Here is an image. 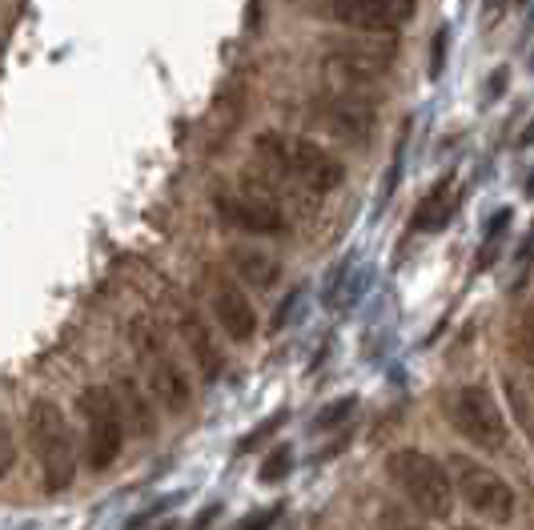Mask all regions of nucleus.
<instances>
[{"mask_svg":"<svg viewBox=\"0 0 534 530\" xmlns=\"http://www.w3.org/2000/svg\"><path fill=\"white\" fill-rule=\"evenodd\" d=\"M253 153L261 165L278 169L282 177H290L294 185H302L314 197H326L334 189H342L346 181V165L318 141L302 137V133H286V129H265L253 137Z\"/></svg>","mask_w":534,"mask_h":530,"instance_id":"nucleus-1","label":"nucleus"},{"mask_svg":"<svg viewBox=\"0 0 534 530\" xmlns=\"http://www.w3.org/2000/svg\"><path fill=\"white\" fill-rule=\"evenodd\" d=\"M125 338H129V350H133V358H137V366H141V378H145L149 394H153L169 414L189 410V402H193V382H189L181 358L173 354L165 330H161L149 314H137V318H129Z\"/></svg>","mask_w":534,"mask_h":530,"instance_id":"nucleus-2","label":"nucleus"},{"mask_svg":"<svg viewBox=\"0 0 534 530\" xmlns=\"http://www.w3.org/2000/svg\"><path fill=\"white\" fill-rule=\"evenodd\" d=\"M386 478L422 518H450L458 490H454L450 466L438 462L434 454L418 446H398L386 454Z\"/></svg>","mask_w":534,"mask_h":530,"instance_id":"nucleus-3","label":"nucleus"},{"mask_svg":"<svg viewBox=\"0 0 534 530\" xmlns=\"http://www.w3.org/2000/svg\"><path fill=\"white\" fill-rule=\"evenodd\" d=\"M29 446L41 466V486L49 494H61L77 482V454H73V434L65 422V410L53 398H37L29 406Z\"/></svg>","mask_w":534,"mask_h":530,"instance_id":"nucleus-4","label":"nucleus"},{"mask_svg":"<svg viewBox=\"0 0 534 530\" xmlns=\"http://www.w3.org/2000/svg\"><path fill=\"white\" fill-rule=\"evenodd\" d=\"M446 422L454 426L458 438H466L470 446H478V450H486V454L506 450V438H510V430H506V410H502L498 398H494L486 386H478V382L450 390V398H446Z\"/></svg>","mask_w":534,"mask_h":530,"instance_id":"nucleus-5","label":"nucleus"},{"mask_svg":"<svg viewBox=\"0 0 534 530\" xmlns=\"http://www.w3.org/2000/svg\"><path fill=\"white\" fill-rule=\"evenodd\" d=\"M446 466H450V478H454L458 498H462L478 518L498 522V526L514 522V514H518V494H514V486H510L494 466L478 462L474 454H450Z\"/></svg>","mask_w":534,"mask_h":530,"instance_id":"nucleus-6","label":"nucleus"},{"mask_svg":"<svg viewBox=\"0 0 534 530\" xmlns=\"http://www.w3.org/2000/svg\"><path fill=\"white\" fill-rule=\"evenodd\" d=\"M77 414L85 422V450H89V466L101 474L121 458L125 446V414L113 398V386H85L77 394Z\"/></svg>","mask_w":534,"mask_h":530,"instance_id":"nucleus-7","label":"nucleus"},{"mask_svg":"<svg viewBox=\"0 0 534 530\" xmlns=\"http://www.w3.org/2000/svg\"><path fill=\"white\" fill-rule=\"evenodd\" d=\"M314 17L358 37H394L418 17V0H318Z\"/></svg>","mask_w":534,"mask_h":530,"instance_id":"nucleus-8","label":"nucleus"},{"mask_svg":"<svg viewBox=\"0 0 534 530\" xmlns=\"http://www.w3.org/2000/svg\"><path fill=\"white\" fill-rule=\"evenodd\" d=\"M213 209L225 225L249 233V237H274V241H286L294 233V221L290 213H282L278 205H270L265 197L241 189V185H217L213 189Z\"/></svg>","mask_w":534,"mask_h":530,"instance_id":"nucleus-9","label":"nucleus"},{"mask_svg":"<svg viewBox=\"0 0 534 530\" xmlns=\"http://www.w3.org/2000/svg\"><path fill=\"white\" fill-rule=\"evenodd\" d=\"M398 61V45L394 41H378V37H362V41H334L326 49V73L342 85H378Z\"/></svg>","mask_w":534,"mask_h":530,"instance_id":"nucleus-10","label":"nucleus"},{"mask_svg":"<svg viewBox=\"0 0 534 530\" xmlns=\"http://www.w3.org/2000/svg\"><path fill=\"white\" fill-rule=\"evenodd\" d=\"M205 282V298H209V314L217 318V326L233 338V342H253L257 338V310L245 294V286L233 278V270L225 265H205L201 270Z\"/></svg>","mask_w":534,"mask_h":530,"instance_id":"nucleus-11","label":"nucleus"},{"mask_svg":"<svg viewBox=\"0 0 534 530\" xmlns=\"http://www.w3.org/2000/svg\"><path fill=\"white\" fill-rule=\"evenodd\" d=\"M310 117L326 133H334V137H342L350 145H366L374 137V125H378V113L366 101H358L354 93H322L310 105Z\"/></svg>","mask_w":534,"mask_h":530,"instance_id":"nucleus-12","label":"nucleus"},{"mask_svg":"<svg viewBox=\"0 0 534 530\" xmlns=\"http://www.w3.org/2000/svg\"><path fill=\"white\" fill-rule=\"evenodd\" d=\"M173 326H177V338H181V346H185V350H189V358L197 362V370H201V382H213V378L225 370V354L217 350V342H213L209 326L201 322V314H197L189 302L173 298Z\"/></svg>","mask_w":534,"mask_h":530,"instance_id":"nucleus-13","label":"nucleus"},{"mask_svg":"<svg viewBox=\"0 0 534 530\" xmlns=\"http://www.w3.org/2000/svg\"><path fill=\"white\" fill-rule=\"evenodd\" d=\"M229 270L249 290H274L282 282V261L257 245H229Z\"/></svg>","mask_w":534,"mask_h":530,"instance_id":"nucleus-14","label":"nucleus"},{"mask_svg":"<svg viewBox=\"0 0 534 530\" xmlns=\"http://www.w3.org/2000/svg\"><path fill=\"white\" fill-rule=\"evenodd\" d=\"M454 209H458V189H454V173H450V177H442V181L418 201V209H414V217H410V229H414V233H438V229L450 225Z\"/></svg>","mask_w":534,"mask_h":530,"instance_id":"nucleus-15","label":"nucleus"},{"mask_svg":"<svg viewBox=\"0 0 534 530\" xmlns=\"http://www.w3.org/2000/svg\"><path fill=\"white\" fill-rule=\"evenodd\" d=\"M113 398L125 414V426L141 438H149L157 430V418H153V406H149V394L137 386V378H117L113 382Z\"/></svg>","mask_w":534,"mask_h":530,"instance_id":"nucleus-16","label":"nucleus"},{"mask_svg":"<svg viewBox=\"0 0 534 530\" xmlns=\"http://www.w3.org/2000/svg\"><path fill=\"white\" fill-rule=\"evenodd\" d=\"M502 394H506V410L514 414V422L522 426V434H526L530 446H534V374L522 378V374L506 370V374H502Z\"/></svg>","mask_w":534,"mask_h":530,"instance_id":"nucleus-17","label":"nucleus"},{"mask_svg":"<svg viewBox=\"0 0 534 530\" xmlns=\"http://www.w3.org/2000/svg\"><path fill=\"white\" fill-rule=\"evenodd\" d=\"M354 406H358V398L354 394H346V398H338V402H330L318 418H314V430H334V426H342L350 414H354Z\"/></svg>","mask_w":534,"mask_h":530,"instance_id":"nucleus-18","label":"nucleus"},{"mask_svg":"<svg viewBox=\"0 0 534 530\" xmlns=\"http://www.w3.org/2000/svg\"><path fill=\"white\" fill-rule=\"evenodd\" d=\"M290 466H294V450L290 446H278L270 458L261 462V482H282L290 474Z\"/></svg>","mask_w":534,"mask_h":530,"instance_id":"nucleus-19","label":"nucleus"},{"mask_svg":"<svg viewBox=\"0 0 534 530\" xmlns=\"http://www.w3.org/2000/svg\"><path fill=\"white\" fill-rule=\"evenodd\" d=\"M282 422H286V414H274L270 422H257V426H253V430H249V434L237 442V454H249V450H257L265 438H274V434L282 430Z\"/></svg>","mask_w":534,"mask_h":530,"instance_id":"nucleus-20","label":"nucleus"},{"mask_svg":"<svg viewBox=\"0 0 534 530\" xmlns=\"http://www.w3.org/2000/svg\"><path fill=\"white\" fill-rule=\"evenodd\" d=\"M13 466H17V438H13L9 418L0 414V478H5Z\"/></svg>","mask_w":534,"mask_h":530,"instance_id":"nucleus-21","label":"nucleus"},{"mask_svg":"<svg viewBox=\"0 0 534 530\" xmlns=\"http://www.w3.org/2000/svg\"><path fill=\"white\" fill-rule=\"evenodd\" d=\"M278 518H282V506H265V510H253L249 518H241L237 530H270Z\"/></svg>","mask_w":534,"mask_h":530,"instance_id":"nucleus-22","label":"nucleus"},{"mask_svg":"<svg viewBox=\"0 0 534 530\" xmlns=\"http://www.w3.org/2000/svg\"><path fill=\"white\" fill-rule=\"evenodd\" d=\"M446 33H438V41H434V49H430V77H442V65H446Z\"/></svg>","mask_w":534,"mask_h":530,"instance_id":"nucleus-23","label":"nucleus"},{"mask_svg":"<svg viewBox=\"0 0 534 530\" xmlns=\"http://www.w3.org/2000/svg\"><path fill=\"white\" fill-rule=\"evenodd\" d=\"M298 302H302V290H294V294H290V298H286V302L278 306V314H274V322H270V330H282V326L290 322V314H294V306H298Z\"/></svg>","mask_w":534,"mask_h":530,"instance_id":"nucleus-24","label":"nucleus"},{"mask_svg":"<svg viewBox=\"0 0 534 530\" xmlns=\"http://www.w3.org/2000/svg\"><path fill=\"white\" fill-rule=\"evenodd\" d=\"M522 338H526V354L534 362V314H522Z\"/></svg>","mask_w":534,"mask_h":530,"instance_id":"nucleus-25","label":"nucleus"},{"mask_svg":"<svg viewBox=\"0 0 534 530\" xmlns=\"http://www.w3.org/2000/svg\"><path fill=\"white\" fill-rule=\"evenodd\" d=\"M213 514H217V506H209V510H205V514H201V518H197V522H193V530H205V526H209V522H213Z\"/></svg>","mask_w":534,"mask_h":530,"instance_id":"nucleus-26","label":"nucleus"},{"mask_svg":"<svg viewBox=\"0 0 534 530\" xmlns=\"http://www.w3.org/2000/svg\"><path fill=\"white\" fill-rule=\"evenodd\" d=\"M518 145H534V125H530V129H526V133L518 137Z\"/></svg>","mask_w":534,"mask_h":530,"instance_id":"nucleus-27","label":"nucleus"},{"mask_svg":"<svg viewBox=\"0 0 534 530\" xmlns=\"http://www.w3.org/2000/svg\"><path fill=\"white\" fill-rule=\"evenodd\" d=\"M526 197H534V169H530V177H526V189H522Z\"/></svg>","mask_w":534,"mask_h":530,"instance_id":"nucleus-28","label":"nucleus"},{"mask_svg":"<svg viewBox=\"0 0 534 530\" xmlns=\"http://www.w3.org/2000/svg\"><path fill=\"white\" fill-rule=\"evenodd\" d=\"M462 530H478V526H462Z\"/></svg>","mask_w":534,"mask_h":530,"instance_id":"nucleus-29","label":"nucleus"}]
</instances>
